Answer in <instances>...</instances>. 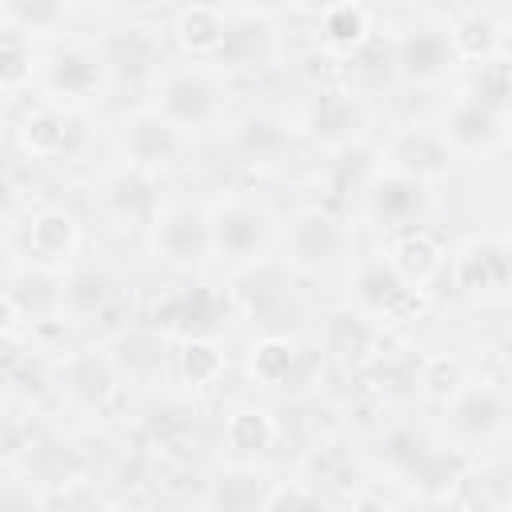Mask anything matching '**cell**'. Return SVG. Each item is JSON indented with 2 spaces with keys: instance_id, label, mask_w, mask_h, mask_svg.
Segmentation results:
<instances>
[{
  "instance_id": "cell-1",
  "label": "cell",
  "mask_w": 512,
  "mask_h": 512,
  "mask_svg": "<svg viewBox=\"0 0 512 512\" xmlns=\"http://www.w3.org/2000/svg\"><path fill=\"white\" fill-rule=\"evenodd\" d=\"M228 72H220L208 60H192V64H164L152 76V100L176 128H184L188 136H200L208 128H216L228 112Z\"/></svg>"
},
{
  "instance_id": "cell-2",
  "label": "cell",
  "mask_w": 512,
  "mask_h": 512,
  "mask_svg": "<svg viewBox=\"0 0 512 512\" xmlns=\"http://www.w3.org/2000/svg\"><path fill=\"white\" fill-rule=\"evenodd\" d=\"M212 220V260L224 264L228 272H248L260 260H268L272 244L280 240V220L268 204L244 196V192H224L208 204Z\"/></svg>"
},
{
  "instance_id": "cell-3",
  "label": "cell",
  "mask_w": 512,
  "mask_h": 512,
  "mask_svg": "<svg viewBox=\"0 0 512 512\" xmlns=\"http://www.w3.org/2000/svg\"><path fill=\"white\" fill-rule=\"evenodd\" d=\"M448 284L456 296L476 304L512 300V236L472 232L448 252Z\"/></svg>"
},
{
  "instance_id": "cell-4",
  "label": "cell",
  "mask_w": 512,
  "mask_h": 512,
  "mask_svg": "<svg viewBox=\"0 0 512 512\" xmlns=\"http://www.w3.org/2000/svg\"><path fill=\"white\" fill-rule=\"evenodd\" d=\"M64 272L32 256H8L4 268V332H36L64 324Z\"/></svg>"
},
{
  "instance_id": "cell-5",
  "label": "cell",
  "mask_w": 512,
  "mask_h": 512,
  "mask_svg": "<svg viewBox=\"0 0 512 512\" xmlns=\"http://www.w3.org/2000/svg\"><path fill=\"white\" fill-rule=\"evenodd\" d=\"M432 196H436L432 180H424L408 168H396L388 160H376V168L368 172V180L356 196V208L372 228H380L388 236V232L420 224L432 208Z\"/></svg>"
},
{
  "instance_id": "cell-6",
  "label": "cell",
  "mask_w": 512,
  "mask_h": 512,
  "mask_svg": "<svg viewBox=\"0 0 512 512\" xmlns=\"http://www.w3.org/2000/svg\"><path fill=\"white\" fill-rule=\"evenodd\" d=\"M112 76H116V68H112V56L104 44L76 40V44H60L40 56L44 100H56L68 108H88L92 100H100L108 92Z\"/></svg>"
},
{
  "instance_id": "cell-7",
  "label": "cell",
  "mask_w": 512,
  "mask_h": 512,
  "mask_svg": "<svg viewBox=\"0 0 512 512\" xmlns=\"http://www.w3.org/2000/svg\"><path fill=\"white\" fill-rule=\"evenodd\" d=\"M384 328L388 324H380L356 300H340L316 316V348L340 372H364L384 352V340H388Z\"/></svg>"
},
{
  "instance_id": "cell-8",
  "label": "cell",
  "mask_w": 512,
  "mask_h": 512,
  "mask_svg": "<svg viewBox=\"0 0 512 512\" xmlns=\"http://www.w3.org/2000/svg\"><path fill=\"white\" fill-rule=\"evenodd\" d=\"M284 264L296 272H324L352 248V228L332 204L300 208L288 224H280Z\"/></svg>"
},
{
  "instance_id": "cell-9",
  "label": "cell",
  "mask_w": 512,
  "mask_h": 512,
  "mask_svg": "<svg viewBox=\"0 0 512 512\" xmlns=\"http://www.w3.org/2000/svg\"><path fill=\"white\" fill-rule=\"evenodd\" d=\"M152 256L172 272H200L212 260V220L208 204L164 200L156 224L148 228Z\"/></svg>"
},
{
  "instance_id": "cell-10",
  "label": "cell",
  "mask_w": 512,
  "mask_h": 512,
  "mask_svg": "<svg viewBox=\"0 0 512 512\" xmlns=\"http://www.w3.org/2000/svg\"><path fill=\"white\" fill-rule=\"evenodd\" d=\"M364 312H372L380 324H412L428 312V292L404 284L396 276V268L384 260V252H372V256H360L356 268H352V296Z\"/></svg>"
},
{
  "instance_id": "cell-11",
  "label": "cell",
  "mask_w": 512,
  "mask_h": 512,
  "mask_svg": "<svg viewBox=\"0 0 512 512\" xmlns=\"http://www.w3.org/2000/svg\"><path fill=\"white\" fill-rule=\"evenodd\" d=\"M112 364L132 388H164L176 376V336L148 324H124L104 340Z\"/></svg>"
},
{
  "instance_id": "cell-12",
  "label": "cell",
  "mask_w": 512,
  "mask_h": 512,
  "mask_svg": "<svg viewBox=\"0 0 512 512\" xmlns=\"http://www.w3.org/2000/svg\"><path fill=\"white\" fill-rule=\"evenodd\" d=\"M124 388H128V384H124V376H120V368L112 364V356H108L104 344L68 348V352L56 360V392H60L72 408H80V412H88V416L108 412V408L120 400Z\"/></svg>"
},
{
  "instance_id": "cell-13",
  "label": "cell",
  "mask_w": 512,
  "mask_h": 512,
  "mask_svg": "<svg viewBox=\"0 0 512 512\" xmlns=\"http://www.w3.org/2000/svg\"><path fill=\"white\" fill-rule=\"evenodd\" d=\"M188 132L176 128L156 104H136L132 112L120 116L116 128V144H120V160L164 172L172 164H180L188 156Z\"/></svg>"
},
{
  "instance_id": "cell-14",
  "label": "cell",
  "mask_w": 512,
  "mask_h": 512,
  "mask_svg": "<svg viewBox=\"0 0 512 512\" xmlns=\"http://www.w3.org/2000/svg\"><path fill=\"white\" fill-rule=\"evenodd\" d=\"M96 200H100V208H104L112 220L148 232V228L156 224V216H160V208H164L168 196H164L160 172L120 160V164H112V168L96 180Z\"/></svg>"
},
{
  "instance_id": "cell-15",
  "label": "cell",
  "mask_w": 512,
  "mask_h": 512,
  "mask_svg": "<svg viewBox=\"0 0 512 512\" xmlns=\"http://www.w3.org/2000/svg\"><path fill=\"white\" fill-rule=\"evenodd\" d=\"M460 68L444 20H412L392 40V72L408 84H440Z\"/></svg>"
},
{
  "instance_id": "cell-16",
  "label": "cell",
  "mask_w": 512,
  "mask_h": 512,
  "mask_svg": "<svg viewBox=\"0 0 512 512\" xmlns=\"http://www.w3.org/2000/svg\"><path fill=\"white\" fill-rule=\"evenodd\" d=\"M12 136L20 156L28 160H68L80 148V108H68L56 100L28 104Z\"/></svg>"
},
{
  "instance_id": "cell-17",
  "label": "cell",
  "mask_w": 512,
  "mask_h": 512,
  "mask_svg": "<svg viewBox=\"0 0 512 512\" xmlns=\"http://www.w3.org/2000/svg\"><path fill=\"white\" fill-rule=\"evenodd\" d=\"M84 248V224L68 204H40L24 220V256L36 264L68 272L80 260Z\"/></svg>"
},
{
  "instance_id": "cell-18",
  "label": "cell",
  "mask_w": 512,
  "mask_h": 512,
  "mask_svg": "<svg viewBox=\"0 0 512 512\" xmlns=\"http://www.w3.org/2000/svg\"><path fill=\"white\" fill-rule=\"evenodd\" d=\"M440 132H444V140L452 144L456 156H472V160H480V156H492V152H500V148L508 144V136H512V120L500 116V112H492L488 104L472 100L468 92H460V96L444 108V116H440Z\"/></svg>"
},
{
  "instance_id": "cell-19",
  "label": "cell",
  "mask_w": 512,
  "mask_h": 512,
  "mask_svg": "<svg viewBox=\"0 0 512 512\" xmlns=\"http://www.w3.org/2000/svg\"><path fill=\"white\" fill-rule=\"evenodd\" d=\"M364 124H368V112H364L360 96L348 84L316 88L308 108H304V132L316 144H324L328 152L364 140Z\"/></svg>"
},
{
  "instance_id": "cell-20",
  "label": "cell",
  "mask_w": 512,
  "mask_h": 512,
  "mask_svg": "<svg viewBox=\"0 0 512 512\" xmlns=\"http://www.w3.org/2000/svg\"><path fill=\"white\" fill-rule=\"evenodd\" d=\"M276 60H280L276 16H256V12L232 8L228 36L208 64H216L220 72H260V68H272Z\"/></svg>"
},
{
  "instance_id": "cell-21",
  "label": "cell",
  "mask_w": 512,
  "mask_h": 512,
  "mask_svg": "<svg viewBox=\"0 0 512 512\" xmlns=\"http://www.w3.org/2000/svg\"><path fill=\"white\" fill-rule=\"evenodd\" d=\"M380 160H388V164H396V168H408V172H416V176L440 184V180L452 176L456 152H452V144L444 140L440 124H404V128H396V132L384 140Z\"/></svg>"
},
{
  "instance_id": "cell-22",
  "label": "cell",
  "mask_w": 512,
  "mask_h": 512,
  "mask_svg": "<svg viewBox=\"0 0 512 512\" xmlns=\"http://www.w3.org/2000/svg\"><path fill=\"white\" fill-rule=\"evenodd\" d=\"M228 304L212 284H188L152 304V324L168 336H216Z\"/></svg>"
},
{
  "instance_id": "cell-23",
  "label": "cell",
  "mask_w": 512,
  "mask_h": 512,
  "mask_svg": "<svg viewBox=\"0 0 512 512\" xmlns=\"http://www.w3.org/2000/svg\"><path fill=\"white\" fill-rule=\"evenodd\" d=\"M448 424L460 440H488L496 436L512 416V396L492 380H468L448 404Z\"/></svg>"
},
{
  "instance_id": "cell-24",
  "label": "cell",
  "mask_w": 512,
  "mask_h": 512,
  "mask_svg": "<svg viewBox=\"0 0 512 512\" xmlns=\"http://www.w3.org/2000/svg\"><path fill=\"white\" fill-rule=\"evenodd\" d=\"M384 260L396 268V276L420 292L432 296V284L440 276H448V248L420 224L412 228H400V232H388L384 240Z\"/></svg>"
},
{
  "instance_id": "cell-25",
  "label": "cell",
  "mask_w": 512,
  "mask_h": 512,
  "mask_svg": "<svg viewBox=\"0 0 512 512\" xmlns=\"http://www.w3.org/2000/svg\"><path fill=\"white\" fill-rule=\"evenodd\" d=\"M272 484H276V472H268L260 460H236L232 456L224 468L212 472L200 504L216 508V512H252V508L264 512Z\"/></svg>"
},
{
  "instance_id": "cell-26",
  "label": "cell",
  "mask_w": 512,
  "mask_h": 512,
  "mask_svg": "<svg viewBox=\"0 0 512 512\" xmlns=\"http://www.w3.org/2000/svg\"><path fill=\"white\" fill-rule=\"evenodd\" d=\"M228 24H232V8L228 4H216V0H184L176 12H172V44L180 56L188 60H212L228 36Z\"/></svg>"
},
{
  "instance_id": "cell-27",
  "label": "cell",
  "mask_w": 512,
  "mask_h": 512,
  "mask_svg": "<svg viewBox=\"0 0 512 512\" xmlns=\"http://www.w3.org/2000/svg\"><path fill=\"white\" fill-rule=\"evenodd\" d=\"M280 436H284V428H280L276 412L260 400L232 404L220 424V448L236 460H264L280 444Z\"/></svg>"
},
{
  "instance_id": "cell-28",
  "label": "cell",
  "mask_w": 512,
  "mask_h": 512,
  "mask_svg": "<svg viewBox=\"0 0 512 512\" xmlns=\"http://www.w3.org/2000/svg\"><path fill=\"white\" fill-rule=\"evenodd\" d=\"M116 292H120V280H116L112 268L76 260L64 272V312H68V324H96V320H104L112 312V304H116Z\"/></svg>"
},
{
  "instance_id": "cell-29",
  "label": "cell",
  "mask_w": 512,
  "mask_h": 512,
  "mask_svg": "<svg viewBox=\"0 0 512 512\" xmlns=\"http://www.w3.org/2000/svg\"><path fill=\"white\" fill-rule=\"evenodd\" d=\"M312 24H316V44H320V52H328V56H336V60L356 56V52L376 36V28H372V8H368L364 0L332 4V8H324L320 16H312Z\"/></svg>"
},
{
  "instance_id": "cell-30",
  "label": "cell",
  "mask_w": 512,
  "mask_h": 512,
  "mask_svg": "<svg viewBox=\"0 0 512 512\" xmlns=\"http://www.w3.org/2000/svg\"><path fill=\"white\" fill-rule=\"evenodd\" d=\"M448 32H452V48H456L460 68H476V64H484L496 52L508 48V32H504V24L488 8L460 12L456 20H448Z\"/></svg>"
},
{
  "instance_id": "cell-31",
  "label": "cell",
  "mask_w": 512,
  "mask_h": 512,
  "mask_svg": "<svg viewBox=\"0 0 512 512\" xmlns=\"http://www.w3.org/2000/svg\"><path fill=\"white\" fill-rule=\"evenodd\" d=\"M228 352L216 336H176V380L188 392H208L224 380Z\"/></svg>"
},
{
  "instance_id": "cell-32",
  "label": "cell",
  "mask_w": 512,
  "mask_h": 512,
  "mask_svg": "<svg viewBox=\"0 0 512 512\" xmlns=\"http://www.w3.org/2000/svg\"><path fill=\"white\" fill-rule=\"evenodd\" d=\"M300 372V344L284 332H260L248 344V376L260 388H288Z\"/></svg>"
},
{
  "instance_id": "cell-33",
  "label": "cell",
  "mask_w": 512,
  "mask_h": 512,
  "mask_svg": "<svg viewBox=\"0 0 512 512\" xmlns=\"http://www.w3.org/2000/svg\"><path fill=\"white\" fill-rule=\"evenodd\" d=\"M32 84H40V52L28 32L4 24V48H0V92L8 104H16Z\"/></svg>"
},
{
  "instance_id": "cell-34",
  "label": "cell",
  "mask_w": 512,
  "mask_h": 512,
  "mask_svg": "<svg viewBox=\"0 0 512 512\" xmlns=\"http://www.w3.org/2000/svg\"><path fill=\"white\" fill-rule=\"evenodd\" d=\"M464 92H468L472 100L488 104L492 112H500V116L512 120V52L504 48V52H496L492 60L468 68Z\"/></svg>"
},
{
  "instance_id": "cell-35",
  "label": "cell",
  "mask_w": 512,
  "mask_h": 512,
  "mask_svg": "<svg viewBox=\"0 0 512 512\" xmlns=\"http://www.w3.org/2000/svg\"><path fill=\"white\" fill-rule=\"evenodd\" d=\"M232 144H236V152H240L244 160L268 164V160L288 144V128H284L276 116H268V112H248V116L232 128Z\"/></svg>"
},
{
  "instance_id": "cell-36",
  "label": "cell",
  "mask_w": 512,
  "mask_h": 512,
  "mask_svg": "<svg viewBox=\"0 0 512 512\" xmlns=\"http://www.w3.org/2000/svg\"><path fill=\"white\" fill-rule=\"evenodd\" d=\"M104 504H108V496L84 472H72L56 484H36V508L40 512H92Z\"/></svg>"
},
{
  "instance_id": "cell-37",
  "label": "cell",
  "mask_w": 512,
  "mask_h": 512,
  "mask_svg": "<svg viewBox=\"0 0 512 512\" xmlns=\"http://www.w3.org/2000/svg\"><path fill=\"white\" fill-rule=\"evenodd\" d=\"M468 380L472 376L456 352H432L416 364V388H420V396H428L436 404H448Z\"/></svg>"
},
{
  "instance_id": "cell-38",
  "label": "cell",
  "mask_w": 512,
  "mask_h": 512,
  "mask_svg": "<svg viewBox=\"0 0 512 512\" xmlns=\"http://www.w3.org/2000/svg\"><path fill=\"white\" fill-rule=\"evenodd\" d=\"M148 436H152V444H160V448H180V444L192 436V416H188V408L176 404V400H164V404L148 416Z\"/></svg>"
},
{
  "instance_id": "cell-39",
  "label": "cell",
  "mask_w": 512,
  "mask_h": 512,
  "mask_svg": "<svg viewBox=\"0 0 512 512\" xmlns=\"http://www.w3.org/2000/svg\"><path fill=\"white\" fill-rule=\"evenodd\" d=\"M328 496L324 488L312 480V476H292V480H280L272 484L268 500H264V512H280V508H320Z\"/></svg>"
},
{
  "instance_id": "cell-40",
  "label": "cell",
  "mask_w": 512,
  "mask_h": 512,
  "mask_svg": "<svg viewBox=\"0 0 512 512\" xmlns=\"http://www.w3.org/2000/svg\"><path fill=\"white\" fill-rule=\"evenodd\" d=\"M236 12H256V16H280L292 8V0H224Z\"/></svg>"
},
{
  "instance_id": "cell-41",
  "label": "cell",
  "mask_w": 512,
  "mask_h": 512,
  "mask_svg": "<svg viewBox=\"0 0 512 512\" xmlns=\"http://www.w3.org/2000/svg\"><path fill=\"white\" fill-rule=\"evenodd\" d=\"M496 364L504 368V376L512 380V324L500 332V340H496Z\"/></svg>"
},
{
  "instance_id": "cell-42",
  "label": "cell",
  "mask_w": 512,
  "mask_h": 512,
  "mask_svg": "<svg viewBox=\"0 0 512 512\" xmlns=\"http://www.w3.org/2000/svg\"><path fill=\"white\" fill-rule=\"evenodd\" d=\"M332 4H344V0H292V8H296V12H308V16H320V12L332 8Z\"/></svg>"
},
{
  "instance_id": "cell-43",
  "label": "cell",
  "mask_w": 512,
  "mask_h": 512,
  "mask_svg": "<svg viewBox=\"0 0 512 512\" xmlns=\"http://www.w3.org/2000/svg\"><path fill=\"white\" fill-rule=\"evenodd\" d=\"M72 4H112V0H72Z\"/></svg>"
},
{
  "instance_id": "cell-44",
  "label": "cell",
  "mask_w": 512,
  "mask_h": 512,
  "mask_svg": "<svg viewBox=\"0 0 512 512\" xmlns=\"http://www.w3.org/2000/svg\"><path fill=\"white\" fill-rule=\"evenodd\" d=\"M140 4H156L160 8V4H172V0H140Z\"/></svg>"
},
{
  "instance_id": "cell-45",
  "label": "cell",
  "mask_w": 512,
  "mask_h": 512,
  "mask_svg": "<svg viewBox=\"0 0 512 512\" xmlns=\"http://www.w3.org/2000/svg\"><path fill=\"white\" fill-rule=\"evenodd\" d=\"M504 4H508V12H512V0H504Z\"/></svg>"
}]
</instances>
